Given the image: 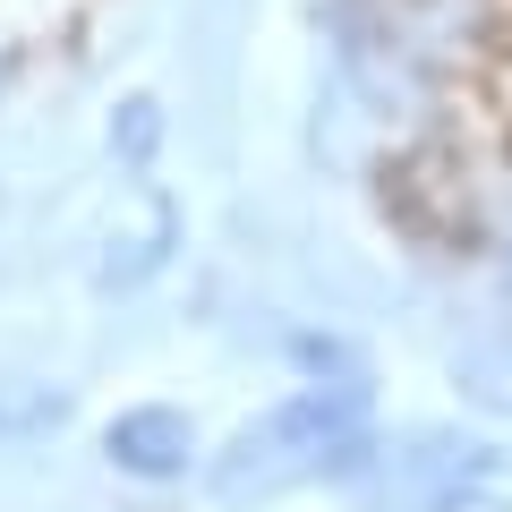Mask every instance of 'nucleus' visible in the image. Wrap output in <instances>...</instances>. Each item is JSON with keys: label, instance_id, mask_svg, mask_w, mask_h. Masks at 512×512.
I'll return each mask as SVG.
<instances>
[{"label": "nucleus", "instance_id": "1", "mask_svg": "<svg viewBox=\"0 0 512 512\" xmlns=\"http://www.w3.org/2000/svg\"><path fill=\"white\" fill-rule=\"evenodd\" d=\"M359 453H367V384H299L291 402L256 410L214 453V495L256 504V495H291L308 478H350Z\"/></svg>", "mask_w": 512, "mask_h": 512}, {"label": "nucleus", "instance_id": "2", "mask_svg": "<svg viewBox=\"0 0 512 512\" xmlns=\"http://www.w3.org/2000/svg\"><path fill=\"white\" fill-rule=\"evenodd\" d=\"M487 444H470V436H402V444H367L359 461H350V478H359L367 495H376L384 512H419V504H444V495H461V487H478L487 478Z\"/></svg>", "mask_w": 512, "mask_h": 512}, {"label": "nucleus", "instance_id": "3", "mask_svg": "<svg viewBox=\"0 0 512 512\" xmlns=\"http://www.w3.org/2000/svg\"><path fill=\"white\" fill-rule=\"evenodd\" d=\"M103 453L120 461L128 478H180L188 453H197V427L180 419V410H120L103 436Z\"/></svg>", "mask_w": 512, "mask_h": 512}, {"label": "nucleus", "instance_id": "4", "mask_svg": "<svg viewBox=\"0 0 512 512\" xmlns=\"http://www.w3.org/2000/svg\"><path fill=\"white\" fill-rule=\"evenodd\" d=\"M461 384H470L478 402L512 410V333H495V342H478L470 359H461Z\"/></svg>", "mask_w": 512, "mask_h": 512}, {"label": "nucleus", "instance_id": "5", "mask_svg": "<svg viewBox=\"0 0 512 512\" xmlns=\"http://www.w3.org/2000/svg\"><path fill=\"white\" fill-rule=\"evenodd\" d=\"M154 137H163V120H154V103L137 94V103H128V120H111V146H128V154H154Z\"/></svg>", "mask_w": 512, "mask_h": 512}, {"label": "nucleus", "instance_id": "6", "mask_svg": "<svg viewBox=\"0 0 512 512\" xmlns=\"http://www.w3.org/2000/svg\"><path fill=\"white\" fill-rule=\"evenodd\" d=\"M419 512H504V504H495L487 487H461V495H444V504H419Z\"/></svg>", "mask_w": 512, "mask_h": 512}, {"label": "nucleus", "instance_id": "7", "mask_svg": "<svg viewBox=\"0 0 512 512\" xmlns=\"http://www.w3.org/2000/svg\"><path fill=\"white\" fill-rule=\"evenodd\" d=\"M0 86H9V43H0Z\"/></svg>", "mask_w": 512, "mask_h": 512}]
</instances>
